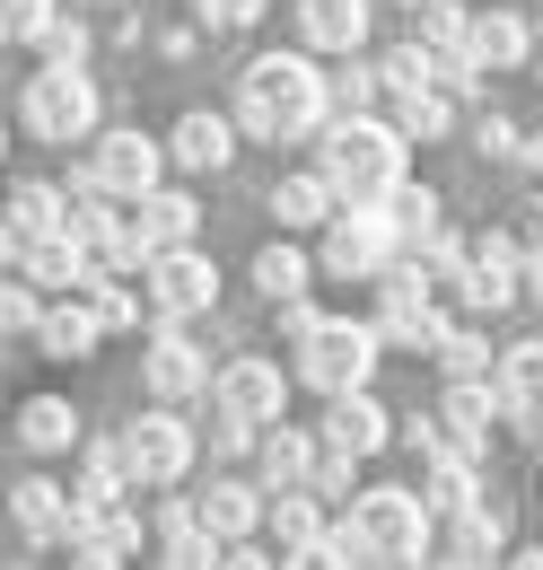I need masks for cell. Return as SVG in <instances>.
<instances>
[{
  "instance_id": "cell-1",
  "label": "cell",
  "mask_w": 543,
  "mask_h": 570,
  "mask_svg": "<svg viewBox=\"0 0 543 570\" xmlns=\"http://www.w3.org/2000/svg\"><path fill=\"white\" fill-rule=\"evenodd\" d=\"M325 106H334V88L298 53H255L237 71V124L255 141H307V132H325Z\"/></svg>"
},
{
  "instance_id": "cell-2",
  "label": "cell",
  "mask_w": 543,
  "mask_h": 570,
  "mask_svg": "<svg viewBox=\"0 0 543 570\" xmlns=\"http://www.w3.org/2000/svg\"><path fill=\"white\" fill-rule=\"evenodd\" d=\"M404 124H377V115H342L325 132V176L342 185V203H395L404 194Z\"/></svg>"
},
{
  "instance_id": "cell-3",
  "label": "cell",
  "mask_w": 543,
  "mask_h": 570,
  "mask_svg": "<svg viewBox=\"0 0 543 570\" xmlns=\"http://www.w3.org/2000/svg\"><path fill=\"white\" fill-rule=\"evenodd\" d=\"M351 535L368 544V562H430L438 553V509H430V492L377 483V492L351 500Z\"/></svg>"
},
{
  "instance_id": "cell-4",
  "label": "cell",
  "mask_w": 543,
  "mask_h": 570,
  "mask_svg": "<svg viewBox=\"0 0 543 570\" xmlns=\"http://www.w3.org/2000/svg\"><path fill=\"white\" fill-rule=\"evenodd\" d=\"M377 352H386V325H351V316H325V325L298 343V377H307L316 395H351V386H368Z\"/></svg>"
},
{
  "instance_id": "cell-5",
  "label": "cell",
  "mask_w": 543,
  "mask_h": 570,
  "mask_svg": "<svg viewBox=\"0 0 543 570\" xmlns=\"http://www.w3.org/2000/svg\"><path fill=\"white\" fill-rule=\"evenodd\" d=\"M395 255H404V228L386 203H342L325 219V273H342V282H377Z\"/></svg>"
},
{
  "instance_id": "cell-6",
  "label": "cell",
  "mask_w": 543,
  "mask_h": 570,
  "mask_svg": "<svg viewBox=\"0 0 543 570\" xmlns=\"http://www.w3.org/2000/svg\"><path fill=\"white\" fill-rule=\"evenodd\" d=\"M27 132H36V141L97 132V79L79 71V62H45V71L27 79Z\"/></svg>"
},
{
  "instance_id": "cell-7",
  "label": "cell",
  "mask_w": 543,
  "mask_h": 570,
  "mask_svg": "<svg viewBox=\"0 0 543 570\" xmlns=\"http://www.w3.org/2000/svg\"><path fill=\"white\" fill-rule=\"evenodd\" d=\"M140 282H149V307H158L167 325H185V316L219 307V273H210V255H194V246L149 255V264H140Z\"/></svg>"
},
{
  "instance_id": "cell-8",
  "label": "cell",
  "mask_w": 543,
  "mask_h": 570,
  "mask_svg": "<svg viewBox=\"0 0 543 570\" xmlns=\"http://www.w3.org/2000/svg\"><path fill=\"white\" fill-rule=\"evenodd\" d=\"M124 456H132V483H185L194 474V430L176 413H140L124 430Z\"/></svg>"
},
{
  "instance_id": "cell-9",
  "label": "cell",
  "mask_w": 543,
  "mask_h": 570,
  "mask_svg": "<svg viewBox=\"0 0 543 570\" xmlns=\"http://www.w3.org/2000/svg\"><path fill=\"white\" fill-rule=\"evenodd\" d=\"M176 149H158L149 132H106L97 141V194H115V203H140V194H158V167H167Z\"/></svg>"
},
{
  "instance_id": "cell-10",
  "label": "cell",
  "mask_w": 543,
  "mask_h": 570,
  "mask_svg": "<svg viewBox=\"0 0 543 570\" xmlns=\"http://www.w3.org/2000/svg\"><path fill=\"white\" fill-rule=\"evenodd\" d=\"M210 404L219 413H237V422H280V404H289V386H280V368L272 360H228L219 377H210Z\"/></svg>"
},
{
  "instance_id": "cell-11",
  "label": "cell",
  "mask_w": 543,
  "mask_h": 570,
  "mask_svg": "<svg viewBox=\"0 0 543 570\" xmlns=\"http://www.w3.org/2000/svg\"><path fill=\"white\" fill-rule=\"evenodd\" d=\"M140 386H149L158 404H185V395H203V386H210L203 343H185V334H158V343L140 352Z\"/></svg>"
},
{
  "instance_id": "cell-12",
  "label": "cell",
  "mask_w": 543,
  "mask_h": 570,
  "mask_svg": "<svg viewBox=\"0 0 543 570\" xmlns=\"http://www.w3.org/2000/svg\"><path fill=\"white\" fill-rule=\"evenodd\" d=\"M334 413H325V448H342V456H377L386 439H395V422H386V404L368 395V386H351V395H325Z\"/></svg>"
},
{
  "instance_id": "cell-13",
  "label": "cell",
  "mask_w": 543,
  "mask_h": 570,
  "mask_svg": "<svg viewBox=\"0 0 543 570\" xmlns=\"http://www.w3.org/2000/svg\"><path fill=\"white\" fill-rule=\"evenodd\" d=\"M264 535L280 544V562H316V553H325V535H334V527H325V509H316V483H307V492H280V500H272Z\"/></svg>"
},
{
  "instance_id": "cell-14",
  "label": "cell",
  "mask_w": 543,
  "mask_h": 570,
  "mask_svg": "<svg viewBox=\"0 0 543 570\" xmlns=\"http://www.w3.org/2000/svg\"><path fill=\"white\" fill-rule=\"evenodd\" d=\"M491 404H500V386H482V377H447L438 439H447V448H465V456H482V448H491Z\"/></svg>"
},
{
  "instance_id": "cell-15",
  "label": "cell",
  "mask_w": 543,
  "mask_h": 570,
  "mask_svg": "<svg viewBox=\"0 0 543 570\" xmlns=\"http://www.w3.org/2000/svg\"><path fill=\"white\" fill-rule=\"evenodd\" d=\"M307 53H359L368 45V0H298Z\"/></svg>"
},
{
  "instance_id": "cell-16",
  "label": "cell",
  "mask_w": 543,
  "mask_h": 570,
  "mask_svg": "<svg viewBox=\"0 0 543 570\" xmlns=\"http://www.w3.org/2000/svg\"><path fill=\"white\" fill-rule=\"evenodd\" d=\"M158 562L203 570V562H228V544L210 535V518L194 509V500H167V518H158Z\"/></svg>"
},
{
  "instance_id": "cell-17",
  "label": "cell",
  "mask_w": 543,
  "mask_h": 570,
  "mask_svg": "<svg viewBox=\"0 0 543 570\" xmlns=\"http://www.w3.org/2000/svg\"><path fill=\"white\" fill-rule=\"evenodd\" d=\"M9 509H18V527H27V544H70V527H79V500L62 492V483H18L9 492Z\"/></svg>"
},
{
  "instance_id": "cell-18",
  "label": "cell",
  "mask_w": 543,
  "mask_h": 570,
  "mask_svg": "<svg viewBox=\"0 0 543 570\" xmlns=\"http://www.w3.org/2000/svg\"><path fill=\"white\" fill-rule=\"evenodd\" d=\"M70 228V194L62 185H45V176H27L18 194H9V246H36V237H62Z\"/></svg>"
},
{
  "instance_id": "cell-19",
  "label": "cell",
  "mask_w": 543,
  "mask_h": 570,
  "mask_svg": "<svg viewBox=\"0 0 543 570\" xmlns=\"http://www.w3.org/2000/svg\"><path fill=\"white\" fill-rule=\"evenodd\" d=\"M132 228H140V246L149 255H167V246H194V228H203V203H185V194H140L132 203Z\"/></svg>"
},
{
  "instance_id": "cell-20",
  "label": "cell",
  "mask_w": 543,
  "mask_h": 570,
  "mask_svg": "<svg viewBox=\"0 0 543 570\" xmlns=\"http://www.w3.org/2000/svg\"><path fill=\"white\" fill-rule=\"evenodd\" d=\"M124 553H140V518H124V509H97V518H79V527H70V562L115 570Z\"/></svg>"
},
{
  "instance_id": "cell-21",
  "label": "cell",
  "mask_w": 543,
  "mask_h": 570,
  "mask_svg": "<svg viewBox=\"0 0 543 570\" xmlns=\"http://www.w3.org/2000/svg\"><path fill=\"white\" fill-rule=\"evenodd\" d=\"M272 212H280V228H325V219L342 212V185L325 176V167H307V176H280V185H272Z\"/></svg>"
},
{
  "instance_id": "cell-22",
  "label": "cell",
  "mask_w": 543,
  "mask_h": 570,
  "mask_svg": "<svg viewBox=\"0 0 543 570\" xmlns=\"http://www.w3.org/2000/svg\"><path fill=\"white\" fill-rule=\"evenodd\" d=\"M316 465H325V448H316L307 430L264 422V483H280V492H307V483H316Z\"/></svg>"
},
{
  "instance_id": "cell-23",
  "label": "cell",
  "mask_w": 543,
  "mask_h": 570,
  "mask_svg": "<svg viewBox=\"0 0 543 570\" xmlns=\"http://www.w3.org/2000/svg\"><path fill=\"white\" fill-rule=\"evenodd\" d=\"M517 273H526V264H517V246H509V237H482L474 264H465V298L491 316V307H509V298H517Z\"/></svg>"
},
{
  "instance_id": "cell-24",
  "label": "cell",
  "mask_w": 543,
  "mask_h": 570,
  "mask_svg": "<svg viewBox=\"0 0 543 570\" xmlns=\"http://www.w3.org/2000/svg\"><path fill=\"white\" fill-rule=\"evenodd\" d=\"M237 132H246V124H228V115H185V124H176V167H194V176H219V167H228V149H237Z\"/></svg>"
},
{
  "instance_id": "cell-25",
  "label": "cell",
  "mask_w": 543,
  "mask_h": 570,
  "mask_svg": "<svg viewBox=\"0 0 543 570\" xmlns=\"http://www.w3.org/2000/svg\"><path fill=\"white\" fill-rule=\"evenodd\" d=\"M500 413H517V422H543V343H517V352H500Z\"/></svg>"
},
{
  "instance_id": "cell-26",
  "label": "cell",
  "mask_w": 543,
  "mask_h": 570,
  "mask_svg": "<svg viewBox=\"0 0 543 570\" xmlns=\"http://www.w3.org/2000/svg\"><path fill=\"white\" fill-rule=\"evenodd\" d=\"M97 334H106V316H97V298L79 289V298H62V307H45V352L53 360H79V352H97Z\"/></svg>"
},
{
  "instance_id": "cell-27",
  "label": "cell",
  "mask_w": 543,
  "mask_h": 570,
  "mask_svg": "<svg viewBox=\"0 0 543 570\" xmlns=\"http://www.w3.org/2000/svg\"><path fill=\"white\" fill-rule=\"evenodd\" d=\"M194 509L210 518V535H219V544H246V535H255V527L272 518V509H264V492H246V483H210V492L194 500Z\"/></svg>"
},
{
  "instance_id": "cell-28",
  "label": "cell",
  "mask_w": 543,
  "mask_h": 570,
  "mask_svg": "<svg viewBox=\"0 0 543 570\" xmlns=\"http://www.w3.org/2000/svg\"><path fill=\"white\" fill-rule=\"evenodd\" d=\"M491 553H500V518H491V500L447 509V527H438V562H491Z\"/></svg>"
},
{
  "instance_id": "cell-29",
  "label": "cell",
  "mask_w": 543,
  "mask_h": 570,
  "mask_svg": "<svg viewBox=\"0 0 543 570\" xmlns=\"http://www.w3.org/2000/svg\"><path fill=\"white\" fill-rule=\"evenodd\" d=\"M526 45H535V27H526V18H509V9H482V18H474V62H482V71L526 62Z\"/></svg>"
},
{
  "instance_id": "cell-30",
  "label": "cell",
  "mask_w": 543,
  "mask_h": 570,
  "mask_svg": "<svg viewBox=\"0 0 543 570\" xmlns=\"http://www.w3.org/2000/svg\"><path fill=\"white\" fill-rule=\"evenodd\" d=\"M316 273H325V264H307L298 246H264V255H255V289H264L272 307H289V298H307V282H316Z\"/></svg>"
},
{
  "instance_id": "cell-31",
  "label": "cell",
  "mask_w": 543,
  "mask_h": 570,
  "mask_svg": "<svg viewBox=\"0 0 543 570\" xmlns=\"http://www.w3.org/2000/svg\"><path fill=\"white\" fill-rule=\"evenodd\" d=\"M18 439H27L36 456H53V448H70V439H79V413H70L62 395H36V404L18 413Z\"/></svg>"
},
{
  "instance_id": "cell-32",
  "label": "cell",
  "mask_w": 543,
  "mask_h": 570,
  "mask_svg": "<svg viewBox=\"0 0 543 570\" xmlns=\"http://www.w3.org/2000/svg\"><path fill=\"white\" fill-rule=\"evenodd\" d=\"M386 212H395V228H404V255H430V246L447 237V228H438V194H412V185H404Z\"/></svg>"
},
{
  "instance_id": "cell-33",
  "label": "cell",
  "mask_w": 543,
  "mask_h": 570,
  "mask_svg": "<svg viewBox=\"0 0 543 570\" xmlns=\"http://www.w3.org/2000/svg\"><path fill=\"white\" fill-rule=\"evenodd\" d=\"M395 124H404L412 141H438V132H447V88H412V97H395Z\"/></svg>"
},
{
  "instance_id": "cell-34",
  "label": "cell",
  "mask_w": 543,
  "mask_h": 570,
  "mask_svg": "<svg viewBox=\"0 0 543 570\" xmlns=\"http://www.w3.org/2000/svg\"><path fill=\"white\" fill-rule=\"evenodd\" d=\"M0 36L9 45H45L53 36V0H0Z\"/></svg>"
},
{
  "instance_id": "cell-35",
  "label": "cell",
  "mask_w": 543,
  "mask_h": 570,
  "mask_svg": "<svg viewBox=\"0 0 543 570\" xmlns=\"http://www.w3.org/2000/svg\"><path fill=\"white\" fill-rule=\"evenodd\" d=\"M438 360H447V377H500V368H491V343H482L474 325H456V334L438 343Z\"/></svg>"
},
{
  "instance_id": "cell-36",
  "label": "cell",
  "mask_w": 543,
  "mask_h": 570,
  "mask_svg": "<svg viewBox=\"0 0 543 570\" xmlns=\"http://www.w3.org/2000/svg\"><path fill=\"white\" fill-rule=\"evenodd\" d=\"M0 325H9V334H45V298H36V273H18V282L0 289Z\"/></svg>"
},
{
  "instance_id": "cell-37",
  "label": "cell",
  "mask_w": 543,
  "mask_h": 570,
  "mask_svg": "<svg viewBox=\"0 0 543 570\" xmlns=\"http://www.w3.org/2000/svg\"><path fill=\"white\" fill-rule=\"evenodd\" d=\"M88 298H97V316H106V334H124V325H140V298L115 273H88Z\"/></svg>"
},
{
  "instance_id": "cell-38",
  "label": "cell",
  "mask_w": 543,
  "mask_h": 570,
  "mask_svg": "<svg viewBox=\"0 0 543 570\" xmlns=\"http://www.w3.org/2000/svg\"><path fill=\"white\" fill-rule=\"evenodd\" d=\"M203 9V27H255L264 18V0H194Z\"/></svg>"
},
{
  "instance_id": "cell-39",
  "label": "cell",
  "mask_w": 543,
  "mask_h": 570,
  "mask_svg": "<svg viewBox=\"0 0 543 570\" xmlns=\"http://www.w3.org/2000/svg\"><path fill=\"white\" fill-rule=\"evenodd\" d=\"M45 53H53V62H88V36H79V27H53Z\"/></svg>"
},
{
  "instance_id": "cell-40",
  "label": "cell",
  "mask_w": 543,
  "mask_h": 570,
  "mask_svg": "<svg viewBox=\"0 0 543 570\" xmlns=\"http://www.w3.org/2000/svg\"><path fill=\"white\" fill-rule=\"evenodd\" d=\"M535 298H543V255H535Z\"/></svg>"
},
{
  "instance_id": "cell-41",
  "label": "cell",
  "mask_w": 543,
  "mask_h": 570,
  "mask_svg": "<svg viewBox=\"0 0 543 570\" xmlns=\"http://www.w3.org/2000/svg\"><path fill=\"white\" fill-rule=\"evenodd\" d=\"M404 9H430V0H404Z\"/></svg>"
},
{
  "instance_id": "cell-42",
  "label": "cell",
  "mask_w": 543,
  "mask_h": 570,
  "mask_svg": "<svg viewBox=\"0 0 543 570\" xmlns=\"http://www.w3.org/2000/svg\"><path fill=\"white\" fill-rule=\"evenodd\" d=\"M535 45H543V18H535Z\"/></svg>"
}]
</instances>
